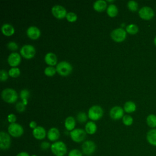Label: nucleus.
<instances>
[{"mask_svg":"<svg viewBox=\"0 0 156 156\" xmlns=\"http://www.w3.org/2000/svg\"><path fill=\"white\" fill-rule=\"evenodd\" d=\"M1 97L5 102L13 104L17 101L18 95L14 89L7 88L4 89L1 92Z\"/></svg>","mask_w":156,"mask_h":156,"instance_id":"f257e3e1","label":"nucleus"},{"mask_svg":"<svg viewBox=\"0 0 156 156\" xmlns=\"http://www.w3.org/2000/svg\"><path fill=\"white\" fill-rule=\"evenodd\" d=\"M51 150L55 156H64L67 152V147L65 143L62 141H57L51 146Z\"/></svg>","mask_w":156,"mask_h":156,"instance_id":"f03ea898","label":"nucleus"},{"mask_svg":"<svg viewBox=\"0 0 156 156\" xmlns=\"http://www.w3.org/2000/svg\"><path fill=\"white\" fill-rule=\"evenodd\" d=\"M57 72L62 76H66L71 73L73 67L71 65L66 61H62L57 63L56 66Z\"/></svg>","mask_w":156,"mask_h":156,"instance_id":"7ed1b4c3","label":"nucleus"},{"mask_svg":"<svg viewBox=\"0 0 156 156\" xmlns=\"http://www.w3.org/2000/svg\"><path fill=\"white\" fill-rule=\"evenodd\" d=\"M103 110L99 105H93L91 106L88 112V118L93 121H97L101 118L103 115Z\"/></svg>","mask_w":156,"mask_h":156,"instance_id":"20e7f679","label":"nucleus"},{"mask_svg":"<svg viewBox=\"0 0 156 156\" xmlns=\"http://www.w3.org/2000/svg\"><path fill=\"white\" fill-rule=\"evenodd\" d=\"M71 140L76 143H80L85 140L87 132L82 129H74L70 132Z\"/></svg>","mask_w":156,"mask_h":156,"instance_id":"39448f33","label":"nucleus"},{"mask_svg":"<svg viewBox=\"0 0 156 156\" xmlns=\"http://www.w3.org/2000/svg\"><path fill=\"white\" fill-rule=\"evenodd\" d=\"M8 132L13 137L18 138L21 136L24 133V129L22 126L18 123H12L8 126Z\"/></svg>","mask_w":156,"mask_h":156,"instance_id":"423d86ee","label":"nucleus"},{"mask_svg":"<svg viewBox=\"0 0 156 156\" xmlns=\"http://www.w3.org/2000/svg\"><path fill=\"white\" fill-rule=\"evenodd\" d=\"M110 36L115 41L122 42L126 38L127 32L123 28H117L112 31Z\"/></svg>","mask_w":156,"mask_h":156,"instance_id":"0eeeda50","label":"nucleus"},{"mask_svg":"<svg viewBox=\"0 0 156 156\" xmlns=\"http://www.w3.org/2000/svg\"><path fill=\"white\" fill-rule=\"evenodd\" d=\"M20 54L26 59H30L35 54V49L31 44H25L20 49Z\"/></svg>","mask_w":156,"mask_h":156,"instance_id":"6e6552de","label":"nucleus"},{"mask_svg":"<svg viewBox=\"0 0 156 156\" xmlns=\"http://www.w3.org/2000/svg\"><path fill=\"white\" fill-rule=\"evenodd\" d=\"M81 147L83 154L86 155H90L94 152L96 146L94 141L91 140H87L83 143Z\"/></svg>","mask_w":156,"mask_h":156,"instance_id":"1a4fd4ad","label":"nucleus"},{"mask_svg":"<svg viewBox=\"0 0 156 156\" xmlns=\"http://www.w3.org/2000/svg\"><path fill=\"white\" fill-rule=\"evenodd\" d=\"M11 144V138L7 133L1 131L0 132V148L2 150H7Z\"/></svg>","mask_w":156,"mask_h":156,"instance_id":"9d476101","label":"nucleus"},{"mask_svg":"<svg viewBox=\"0 0 156 156\" xmlns=\"http://www.w3.org/2000/svg\"><path fill=\"white\" fill-rule=\"evenodd\" d=\"M138 15L143 20H150L154 17V12L152 8L147 6H144L139 10Z\"/></svg>","mask_w":156,"mask_h":156,"instance_id":"9b49d317","label":"nucleus"},{"mask_svg":"<svg viewBox=\"0 0 156 156\" xmlns=\"http://www.w3.org/2000/svg\"><path fill=\"white\" fill-rule=\"evenodd\" d=\"M52 15L57 19H63L67 15L66 10L60 5H55L51 9Z\"/></svg>","mask_w":156,"mask_h":156,"instance_id":"f8f14e48","label":"nucleus"},{"mask_svg":"<svg viewBox=\"0 0 156 156\" xmlns=\"http://www.w3.org/2000/svg\"><path fill=\"white\" fill-rule=\"evenodd\" d=\"M110 116L114 120L122 118L124 116V110L120 106H115L110 110Z\"/></svg>","mask_w":156,"mask_h":156,"instance_id":"ddd939ff","label":"nucleus"},{"mask_svg":"<svg viewBox=\"0 0 156 156\" xmlns=\"http://www.w3.org/2000/svg\"><path fill=\"white\" fill-rule=\"evenodd\" d=\"M7 62L10 66L12 67H16L21 62V56L20 54L17 52L11 53L7 58Z\"/></svg>","mask_w":156,"mask_h":156,"instance_id":"4468645a","label":"nucleus"},{"mask_svg":"<svg viewBox=\"0 0 156 156\" xmlns=\"http://www.w3.org/2000/svg\"><path fill=\"white\" fill-rule=\"evenodd\" d=\"M26 34L29 38L32 40H37L40 37L41 35V32L37 27L30 26L27 28L26 30Z\"/></svg>","mask_w":156,"mask_h":156,"instance_id":"2eb2a0df","label":"nucleus"},{"mask_svg":"<svg viewBox=\"0 0 156 156\" xmlns=\"http://www.w3.org/2000/svg\"><path fill=\"white\" fill-rule=\"evenodd\" d=\"M32 135L37 140H43L46 135V132L44 127L41 126H37L32 130Z\"/></svg>","mask_w":156,"mask_h":156,"instance_id":"dca6fc26","label":"nucleus"},{"mask_svg":"<svg viewBox=\"0 0 156 156\" xmlns=\"http://www.w3.org/2000/svg\"><path fill=\"white\" fill-rule=\"evenodd\" d=\"M47 136L51 141H56L60 137V132L58 129L55 127L51 128L47 133Z\"/></svg>","mask_w":156,"mask_h":156,"instance_id":"f3484780","label":"nucleus"},{"mask_svg":"<svg viewBox=\"0 0 156 156\" xmlns=\"http://www.w3.org/2000/svg\"><path fill=\"white\" fill-rule=\"evenodd\" d=\"M146 140L151 145L156 146V129H152L147 132Z\"/></svg>","mask_w":156,"mask_h":156,"instance_id":"a211bd4d","label":"nucleus"},{"mask_svg":"<svg viewBox=\"0 0 156 156\" xmlns=\"http://www.w3.org/2000/svg\"><path fill=\"white\" fill-rule=\"evenodd\" d=\"M44 61L48 65L52 66L57 64V58L55 54L53 52H48L44 56Z\"/></svg>","mask_w":156,"mask_h":156,"instance_id":"6ab92c4d","label":"nucleus"},{"mask_svg":"<svg viewBox=\"0 0 156 156\" xmlns=\"http://www.w3.org/2000/svg\"><path fill=\"white\" fill-rule=\"evenodd\" d=\"M1 32L5 36H11L15 32L14 27L10 24H4L1 27Z\"/></svg>","mask_w":156,"mask_h":156,"instance_id":"aec40b11","label":"nucleus"},{"mask_svg":"<svg viewBox=\"0 0 156 156\" xmlns=\"http://www.w3.org/2000/svg\"><path fill=\"white\" fill-rule=\"evenodd\" d=\"M107 1L104 0L96 1L93 4V9L98 12H102L107 8Z\"/></svg>","mask_w":156,"mask_h":156,"instance_id":"412c9836","label":"nucleus"},{"mask_svg":"<svg viewBox=\"0 0 156 156\" xmlns=\"http://www.w3.org/2000/svg\"><path fill=\"white\" fill-rule=\"evenodd\" d=\"M76 126L75 119L73 116H68L65 119V127L67 130L72 131L74 129Z\"/></svg>","mask_w":156,"mask_h":156,"instance_id":"4be33fe9","label":"nucleus"},{"mask_svg":"<svg viewBox=\"0 0 156 156\" xmlns=\"http://www.w3.org/2000/svg\"><path fill=\"white\" fill-rule=\"evenodd\" d=\"M85 130L88 134L93 135L95 133L97 130V126L94 122L88 121L85 124Z\"/></svg>","mask_w":156,"mask_h":156,"instance_id":"5701e85b","label":"nucleus"},{"mask_svg":"<svg viewBox=\"0 0 156 156\" xmlns=\"http://www.w3.org/2000/svg\"><path fill=\"white\" fill-rule=\"evenodd\" d=\"M118 10L116 5L111 4L108 5L107 9V13L110 17H115L117 15Z\"/></svg>","mask_w":156,"mask_h":156,"instance_id":"b1692460","label":"nucleus"},{"mask_svg":"<svg viewBox=\"0 0 156 156\" xmlns=\"http://www.w3.org/2000/svg\"><path fill=\"white\" fill-rule=\"evenodd\" d=\"M124 110L127 113H132L136 110V105L133 101H127L124 105Z\"/></svg>","mask_w":156,"mask_h":156,"instance_id":"393cba45","label":"nucleus"},{"mask_svg":"<svg viewBox=\"0 0 156 156\" xmlns=\"http://www.w3.org/2000/svg\"><path fill=\"white\" fill-rule=\"evenodd\" d=\"M146 122L149 127L154 129L156 127V115L151 114L147 116L146 118Z\"/></svg>","mask_w":156,"mask_h":156,"instance_id":"a878e982","label":"nucleus"},{"mask_svg":"<svg viewBox=\"0 0 156 156\" xmlns=\"http://www.w3.org/2000/svg\"><path fill=\"white\" fill-rule=\"evenodd\" d=\"M126 31L131 35H134L138 32V27L135 24H130L126 26Z\"/></svg>","mask_w":156,"mask_h":156,"instance_id":"bb28decb","label":"nucleus"},{"mask_svg":"<svg viewBox=\"0 0 156 156\" xmlns=\"http://www.w3.org/2000/svg\"><path fill=\"white\" fill-rule=\"evenodd\" d=\"M29 95H30L29 91L26 89L22 90L20 92V96L21 99H22V102L25 105H26L27 104V98L29 96Z\"/></svg>","mask_w":156,"mask_h":156,"instance_id":"cd10ccee","label":"nucleus"},{"mask_svg":"<svg viewBox=\"0 0 156 156\" xmlns=\"http://www.w3.org/2000/svg\"><path fill=\"white\" fill-rule=\"evenodd\" d=\"M8 73L12 77H17L20 75V70L17 67H12L9 69Z\"/></svg>","mask_w":156,"mask_h":156,"instance_id":"c85d7f7f","label":"nucleus"},{"mask_svg":"<svg viewBox=\"0 0 156 156\" xmlns=\"http://www.w3.org/2000/svg\"><path fill=\"white\" fill-rule=\"evenodd\" d=\"M56 72H57L56 68H55L53 66H51L46 67L44 70V73L45 74V75H46L47 76H49V77L54 76Z\"/></svg>","mask_w":156,"mask_h":156,"instance_id":"c756f323","label":"nucleus"},{"mask_svg":"<svg viewBox=\"0 0 156 156\" xmlns=\"http://www.w3.org/2000/svg\"><path fill=\"white\" fill-rule=\"evenodd\" d=\"M88 116L87 114L83 112H80L77 115V119L80 123H83L87 121Z\"/></svg>","mask_w":156,"mask_h":156,"instance_id":"7c9ffc66","label":"nucleus"},{"mask_svg":"<svg viewBox=\"0 0 156 156\" xmlns=\"http://www.w3.org/2000/svg\"><path fill=\"white\" fill-rule=\"evenodd\" d=\"M127 7L132 12H136L138 10V3L135 1H129L127 2Z\"/></svg>","mask_w":156,"mask_h":156,"instance_id":"2f4dec72","label":"nucleus"},{"mask_svg":"<svg viewBox=\"0 0 156 156\" xmlns=\"http://www.w3.org/2000/svg\"><path fill=\"white\" fill-rule=\"evenodd\" d=\"M122 119L123 124L126 126H129L132 125V123H133V121L132 117L130 115H124Z\"/></svg>","mask_w":156,"mask_h":156,"instance_id":"473e14b6","label":"nucleus"},{"mask_svg":"<svg viewBox=\"0 0 156 156\" xmlns=\"http://www.w3.org/2000/svg\"><path fill=\"white\" fill-rule=\"evenodd\" d=\"M66 18L69 22H75L77 19V15L74 12H68L66 16Z\"/></svg>","mask_w":156,"mask_h":156,"instance_id":"72a5a7b5","label":"nucleus"},{"mask_svg":"<svg viewBox=\"0 0 156 156\" xmlns=\"http://www.w3.org/2000/svg\"><path fill=\"white\" fill-rule=\"evenodd\" d=\"M82 155H83V153L77 149H73L71 150L68 153V156H82Z\"/></svg>","mask_w":156,"mask_h":156,"instance_id":"f704fd0d","label":"nucleus"},{"mask_svg":"<svg viewBox=\"0 0 156 156\" xmlns=\"http://www.w3.org/2000/svg\"><path fill=\"white\" fill-rule=\"evenodd\" d=\"M25 106L26 105L22 102H19L16 104L15 108L18 112L22 113L25 110Z\"/></svg>","mask_w":156,"mask_h":156,"instance_id":"c9c22d12","label":"nucleus"},{"mask_svg":"<svg viewBox=\"0 0 156 156\" xmlns=\"http://www.w3.org/2000/svg\"><path fill=\"white\" fill-rule=\"evenodd\" d=\"M8 76H9V73L4 70V69H1L0 71V80L3 82V81H5L7 79H8Z\"/></svg>","mask_w":156,"mask_h":156,"instance_id":"e433bc0d","label":"nucleus"},{"mask_svg":"<svg viewBox=\"0 0 156 156\" xmlns=\"http://www.w3.org/2000/svg\"><path fill=\"white\" fill-rule=\"evenodd\" d=\"M7 48L11 51H16L18 48V44L14 41H10L7 43Z\"/></svg>","mask_w":156,"mask_h":156,"instance_id":"4c0bfd02","label":"nucleus"},{"mask_svg":"<svg viewBox=\"0 0 156 156\" xmlns=\"http://www.w3.org/2000/svg\"><path fill=\"white\" fill-rule=\"evenodd\" d=\"M7 120H8V121H9L10 124H12V123H15V121H16V116H15L14 114L11 113V114H10V115H8V116H7Z\"/></svg>","mask_w":156,"mask_h":156,"instance_id":"58836bf2","label":"nucleus"},{"mask_svg":"<svg viewBox=\"0 0 156 156\" xmlns=\"http://www.w3.org/2000/svg\"><path fill=\"white\" fill-rule=\"evenodd\" d=\"M51 146L50 145V143L47 142V141H43L40 144V147L42 150H47L49 148V147H51Z\"/></svg>","mask_w":156,"mask_h":156,"instance_id":"ea45409f","label":"nucleus"},{"mask_svg":"<svg viewBox=\"0 0 156 156\" xmlns=\"http://www.w3.org/2000/svg\"><path fill=\"white\" fill-rule=\"evenodd\" d=\"M29 127L33 129H35L37 126V123L35 121H32L30 122L29 123Z\"/></svg>","mask_w":156,"mask_h":156,"instance_id":"a19ab883","label":"nucleus"},{"mask_svg":"<svg viewBox=\"0 0 156 156\" xmlns=\"http://www.w3.org/2000/svg\"><path fill=\"white\" fill-rule=\"evenodd\" d=\"M16 156H30V155L26 152H21L18 153Z\"/></svg>","mask_w":156,"mask_h":156,"instance_id":"79ce46f5","label":"nucleus"},{"mask_svg":"<svg viewBox=\"0 0 156 156\" xmlns=\"http://www.w3.org/2000/svg\"><path fill=\"white\" fill-rule=\"evenodd\" d=\"M154 44L156 46V37H155L154 40Z\"/></svg>","mask_w":156,"mask_h":156,"instance_id":"37998d69","label":"nucleus"},{"mask_svg":"<svg viewBox=\"0 0 156 156\" xmlns=\"http://www.w3.org/2000/svg\"><path fill=\"white\" fill-rule=\"evenodd\" d=\"M31 156H37V155H31Z\"/></svg>","mask_w":156,"mask_h":156,"instance_id":"c03bdc74","label":"nucleus"}]
</instances>
